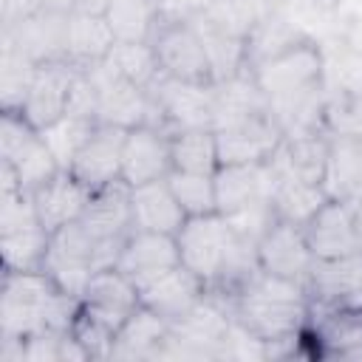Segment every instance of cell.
Masks as SVG:
<instances>
[{"instance_id":"10","label":"cell","mask_w":362,"mask_h":362,"mask_svg":"<svg viewBox=\"0 0 362 362\" xmlns=\"http://www.w3.org/2000/svg\"><path fill=\"white\" fill-rule=\"evenodd\" d=\"M150 42L164 76L184 82H215L204 42L189 20H161Z\"/></svg>"},{"instance_id":"6","label":"cell","mask_w":362,"mask_h":362,"mask_svg":"<svg viewBox=\"0 0 362 362\" xmlns=\"http://www.w3.org/2000/svg\"><path fill=\"white\" fill-rule=\"evenodd\" d=\"M0 161L17 173L23 192H34L62 170L40 130L20 110H0Z\"/></svg>"},{"instance_id":"35","label":"cell","mask_w":362,"mask_h":362,"mask_svg":"<svg viewBox=\"0 0 362 362\" xmlns=\"http://www.w3.org/2000/svg\"><path fill=\"white\" fill-rule=\"evenodd\" d=\"M96 124H99L96 119L76 116V113H68V110H65L54 124L42 127L40 136H42L45 144L51 147V153H54V158L59 161V167H62V170H71V164H74L79 147L88 141V136L96 130Z\"/></svg>"},{"instance_id":"21","label":"cell","mask_w":362,"mask_h":362,"mask_svg":"<svg viewBox=\"0 0 362 362\" xmlns=\"http://www.w3.org/2000/svg\"><path fill=\"white\" fill-rule=\"evenodd\" d=\"M218 139V161L223 164H260L269 161L277 144L283 141V130L274 116H260L243 122L238 127H226L215 133Z\"/></svg>"},{"instance_id":"8","label":"cell","mask_w":362,"mask_h":362,"mask_svg":"<svg viewBox=\"0 0 362 362\" xmlns=\"http://www.w3.org/2000/svg\"><path fill=\"white\" fill-rule=\"evenodd\" d=\"M102 252L99 243L88 235V229L74 221L57 229L48 240V252L42 260V272L68 294L82 303V294L96 272H102Z\"/></svg>"},{"instance_id":"20","label":"cell","mask_w":362,"mask_h":362,"mask_svg":"<svg viewBox=\"0 0 362 362\" xmlns=\"http://www.w3.org/2000/svg\"><path fill=\"white\" fill-rule=\"evenodd\" d=\"M308 249L317 260H334V257H348V255H362L351 221V209L345 201L328 198L311 221L303 226Z\"/></svg>"},{"instance_id":"13","label":"cell","mask_w":362,"mask_h":362,"mask_svg":"<svg viewBox=\"0 0 362 362\" xmlns=\"http://www.w3.org/2000/svg\"><path fill=\"white\" fill-rule=\"evenodd\" d=\"M305 291L314 311H362V255L314 260Z\"/></svg>"},{"instance_id":"11","label":"cell","mask_w":362,"mask_h":362,"mask_svg":"<svg viewBox=\"0 0 362 362\" xmlns=\"http://www.w3.org/2000/svg\"><path fill=\"white\" fill-rule=\"evenodd\" d=\"M150 93L164 116L170 133L178 130H212L215 119V82H184L158 74L150 85Z\"/></svg>"},{"instance_id":"34","label":"cell","mask_w":362,"mask_h":362,"mask_svg":"<svg viewBox=\"0 0 362 362\" xmlns=\"http://www.w3.org/2000/svg\"><path fill=\"white\" fill-rule=\"evenodd\" d=\"M102 62L107 68H113L116 74H122L124 79L141 85V88H150L161 74L153 42H122V40H116Z\"/></svg>"},{"instance_id":"3","label":"cell","mask_w":362,"mask_h":362,"mask_svg":"<svg viewBox=\"0 0 362 362\" xmlns=\"http://www.w3.org/2000/svg\"><path fill=\"white\" fill-rule=\"evenodd\" d=\"M226 305L235 322L266 342V351L280 342H294L308 331L311 300L305 286L263 269H257L238 291H232Z\"/></svg>"},{"instance_id":"5","label":"cell","mask_w":362,"mask_h":362,"mask_svg":"<svg viewBox=\"0 0 362 362\" xmlns=\"http://www.w3.org/2000/svg\"><path fill=\"white\" fill-rule=\"evenodd\" d=\"M141 305L136 283L122 274L116 266L102 269L90 277L79 317L74 322V337L88 348L90 359H110L113 337L124 325V320Z\"/></svg>"},{"instance_id":"33","label":"cell","mask_w":362,"mask_h":362,"mask_svg":"<svg viewBox=\"0 0 362 362\" xmlns=\"http://www.w3.org/2000/svg\"><path fill=\"white\" fill-rule=\"evenodd\" d=\"M0 110H20L25 90L34 79L37 62L25 57L11 40H0Z\"/></svg>"},{"instance_id":"1","label":"cell","mask_w":362,"mask_h":362,"mask_svg":"<svg viewBox=\"0 0 362 362\" xmlns=\"http://www.w3.org/2000/svg\"><path fill=\"white\" fill-rule=\"evenodd\" d=\"M252 76L260 85L283 136L325 127L322 57L314 42L297 40L280 54L257 62Z\"/></svg>"},{"instance_id":"9","label":"cell","mask_w":362,"mask_h":362,"mask_svg":"<svg viewBox=\"0 0 362 362\" xmlns=\"http://www.w3.org/2000/svg\"><path fill=\"white\" fill-rule=\"evenodd\" d=\"M79 223L88 229V235L99 243L102 266L110 269L119 260V252L124 240L133 235V209H130V184L113 181L102 189L90 192V201L79 218Z\"/></svg>"},{"instance_id":"22","label":"cell","mask_w":362,"mask_h":362,"mask_svg":"<svg viewBox=\"0 0 362 362\" xmlns=\"http://www.w3.org/2000/svg\"><path fill=\"white\" fill-rule=\"evenodd\" d=\"M175 263H181V252H178L175 235L133 229V235L124 240V246L119 252L116 269L122 274H127L139 288L144 280L161 274L164 269H170Z\"/></svg>"},{"instance_id":"25","label":"cell","mask_w":362,"mask_h":362,"mask_svg":"<svg viewBox=\"0 0 362 362\" xmlns=\"http://www.w3.org/2000/svg\"><path fill=\"white\" fill-rule=\"evenodd\" d=\"M65 31H68V14L40 8L37 14L25 17L14 28L3 31V37L11 40L25 57H31L40 65V62H54V59H68Z\"/></svg>"},{"instance_id":"24","label":"cell","mask_w":362,"mask_h":362,"mask_svg":"<svg viewBox=\"0 0 362 362\" xmlns=\"http://www.w3.org/2000/svg\"><path fill=\"white\" fill-rule=\"evenodd\" d=\"M269 102L260 90V85L255 82L252 71H240L229 79L215 82V119H212V130H226V127H238L243 122L269 116Z\"/></svg>"},{"instance_id":"12","label":"cell","mask_w":362,"mask_h":362,"mask_svg":"<svg viewBox=\"0 0 362 362\" xmlns=\"http://www.w3.org/2000/svg\"><path fill=\"white\" fill-rule=\"evenodd\" d=\"M274 175L269 161L260 164H223L215 170V201L218 212L226 218H240L272 206Z\"/></svg>"},{"instance_id":"32","label":"cell","mask_w":362,"mask_h":362,"mask_svg":"<svg viewBox=\"0 0 362 362\" xmlns=\"http://www.w3.org/2000/svg\"><path fill=\"white\" fill-rule=\"evenodd\" d=\"M170 153H173V170L187 173H215L221 167L218 161V139L215 130H178L170 136Z\"/></svg>"},{"instance_id":"2","label":"cell","mask_w":362,"mask_h":362,"mask_svg":"<svg viewBox=\"0 0 362 362\" xmlns=\"http://www.w3.org/2000/svg\"><path fill=\"white\" fill-rule=\"evenodd\" d=\"M181 263L204 283L209 294L229 297L257 269V243L238 232V226L221 215H189L175 235Z\"/></svg>"},{"instance_id":"17","label":"cell","mask_w":362,"mask_h":362,"mask_svg":"<svg viewBox=\"0 0 362 362\" xmlns=\"http://www.w3.org/2000/svg\"><path fill=\"white\" fill-rule=\"evenodd\" d=\"M105 3L99 0H79V6L68 14V31H65V57L68 62L79 68H90L107 57L116 37L110 31V23L105 17Z\"/></svg>"},{"instance_id":"16","label":"cell","mask_w":362,"mask_h":362,"mask_svg":"<svg viewBox=\"0 0 362 362\" xmlns=\"http://www.w3.org/2000/svg\"><path fill=\"white\" fill-rule=\"evenodd\" d=\"M170 130L141 124L130 127L122 147V181L130 187L167 178L173 170V153H170Z\"/></svg>"},{"instance_id":"19","label":"cell","mask_w":362,"mask_h":362,"mask_svg":"<svg viewBox=\"0 0 362 362\" xmlns=\"http://www.w3.org/2000/svg\"><path fill=\"white\" fill-rule=\"evenodd\" d=\"M204 294H206L204 283L184 263H175V266L164 269L161 274H156L139 286L141 305H147L150 311L164 317L170 325L175 320H181Z\"/></svg>"},{"instance_id":"15","label":"cell","mask_w":362,"mask_h":362,"mask_svg":"<svg viewBox=\"0 0 362 362\" xmlns=\"http://www.w3.org/2000/svg\"><path fill=\"white\" fill-rule=\"evenodd\" d=\"M76 76V65L68 59H54V62H40L34 71V79L25 90L20 113L37 127L54 124L65 110L71 99V85Z\"/></svg>"},{"instance_id":"26","label":"cell","mask_w":362,"mask_h":362,"mask_svg":"<svg viewBox=\"0 0 362 362\" xmlns=\"http://www.w3.org/2000/svg\"><path fill=\"white\" fill-rule=\"evenodd\" d=\"M130 209H133V229L141 232L178 235V229L187 221V212L175 201L167 178L130 187Z\"/></svg>"},{"instance_id":"23","label":"cell","mask_w":362,"mask_h":362,"mask_svg":"<svg viewBox=\"0 0 362 362\" xmlns=\"http://www.w3.org/2000/svg\"><path fill=\"white\" fill-rule=\"evenodd\" d=\"M31 198H34V206H37L42 226L54 235L57 229L82 218V212L90 201V189L79 178H74L71 170H59L54 178L40 184L31 192Z\"/></svg>"},{"instance_id":"4","label":"cell","mask_w":362,"mask_h":362,"mask_svg":"<svg viewBox=\"0 0 362 362\" xmlns=\"http://www.w3.org/2000/svg\"><path fill=\"white\" fill-rule=\"evenodd\" d=\"M79 300L62 291L42 269L3 272L0 294V342H20L34 334L74 331Z\"/></svg>"},{"instance_id":"7","label":"cell","mask_w":362,"mask_h":362,"mask_svg":"<svg viewBox=\"0 0 362 362\" xmlns=\"http://www.w3.org/2000/svg\"><path fill=\"white\" fill-rule=\"evenodd\" d=\"M93 79L96 88V99H99V124H113V127H141V124H153V127H164V116L150 93V88H141L130 79H124L122 74H116L113 68H107L105 62H96L90 68H85Z\"/></svg>"},{"instance_id":"31","label":"cell","mask_w":362,"mask_h":362,"mask_svg":"<svg viewBox=\"0 0 362 362\" xmlns=\"http://www.w3.org/2000/svg\"><path fill=\"white\" fill-rule=\"evenodd\" d=\"M51 232L37 223L17 232H0V260L3 272H37L42 269L45 252H48Z\"/></svg>"},{"instance_id":"14","label":"cell","mask_w":362,"mask_h":362,"mask_svg":"<svg viewBox=\"0 0 362 362\" xmlns=\"http://www.w3.org/2000/svg\"><path fill=\"white\" fill-rule=\"evenodd\" d=\"M314 260L317 257L308 249L305 232L297 223L274 218L257 240V263L269 274H277V277H286V280L305 286Z\"/></svg>"},{"instance_id":"30","label":"cell","mask_w":362,"mask_h":362,"mask_svg":"<svg viewBox=\"0 0 362 362\" xmlns=\"http://www.w3.org/2000/svg\"><path fill=\"white\" fill-rule=\"evenodd\" d=\"M105 17L116 40L150 42L161 23V8L158 0H107Z\"/></svg>"},{"instance_id":"28","label":"cell","mask_w":362,"mask_h":362,"mask_svg":"<svg viewBox=\"0 0 362 362\" xmlns=\"http://www.w3.org/2000/svg\"><path fill=\"white\" fill-rule=\"evenodd\" d=\"M362 187V139L345 133H328V158L322 189L334 201H345Z\"/></svg>"},{"instance_id":"27","label":"cell","mask_w":362,"mask_h":362,"mask_svg":"<svg viewBox=\"0 0 362 362\" xmlns=\"http://www.w3.org/2000/svg\"><path fill=\"white\" fill-rule=\"evenodd\" d=\"M167 339H170V322L164 317H158L156 311H150L147 305H139L124 320V325L116 331L110 359H122V362L158 359Z\"/></svg>"},{"instance_id":"37","label":"cell","mask_w":362,"mask_h":362,"mask_svg":"<svg viewBox=\"0 0 362 362\" xmlns=\"http://www.w3.org/2000/svg\"><path fill=\"white\" fill-rule=\"evenodd\" d=\"M42 8V0H0V25L3 31L14 28L25 17L37 14Z\"/></svg>"},{"instance_id":"29","label":"cell","mask_w":362,"mask_h":362,"mask_svg":"<svg viewBox=\"0 0 362 362\" xmlns=\"http://www.w3.org/2000/svg\"><path fill=\"white\" fill-rule=\"evenodd\" d=\"M274 175V189H272V206H274V218L305 226L311 221V215L328 201L325 189L320 184H308L291 173H277Z\"/></svg>"},{"instance_id":"36","label":"cell","mask_w":362,"mask_h":362,"mask_svg":"<svg viewBox=\"0 0 362 362\" xmlns=\"http://www.w3.org/2000/svg\"><path fill=\"white\" fill-rule=\"evenodd\" d=\"M167 184L175 195V201L189 215H209L218 212L215 201V173H187V170H170Z\"/></svg>"},{"instance_id":"38","label":"cell","mask_w":362,"mask_h":362,"mask_svg":"<svg viewBox=\"0 0 362 362\" xmlns=\"http://www.w3.org/2000/svg\"><path fill=\"white\" fill-rule=\"evenodd\" d=\"M348 209H351V221H354V232H356V243H359V252H362V187L345 198Z\"/></svg>"},{"instance_id":"18","label":"cell","mask_w":362,"mask_h":362,"mask_svg":"<svg viewBox=\"0 0 362 362\" xmlns=\"http://www.w3.org/2000/svg\"><path fill=\"white\" fill-rule=\"evenodd\" d=\"M124 127L113 124H96V130L88 136V141L79 147L71 173L79 178L90 192L102 189L122 178V147H124Z\"/></svg>"}]
</instances>
